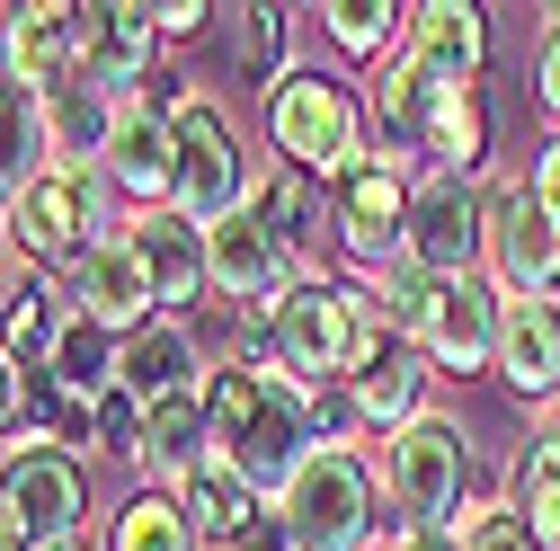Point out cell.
Masks as SVG:
<instances>
[{
    "label": "cell",
    "instance_id": "obj_34",
    "mask_svg": "<svg viewBox=\"0 0 560 551\" xmlns=\"http://www.w3.org/2000/svg\"><path fill=\"white\" fill-rule=\"evenodd\" d=\"M392 19H400L392 0H329V10H320V27H329L347 54H383V45H392Z\"/></svg>",
    "mask_w": 560,
    "mask_h": 551
},
{
    "label": "cell",
    "instance_id": "obj_33",
    "mask_svg": "<svg viewBox=\"0 0 560 551\" xmlns=\"http://www.w3.org/2000/svg\"><path fill=\"white\" fill-rule=\"evenodd\" d=\"M454 534H463V551H542V542H534V525H525L508 499L463 507V516H454Z\"/></svg>",
    "mask_w": 560,
    "mask_h": 551
},
{
    "label": "cell",
    "instance_id": "obj_26",
    "mask_svg": "<svg viewBox=\"0 0 560 551\" xmlns=\"http://www.w3.org/2000/svg\"><path fill=\"white\" fill-rule=\"evenodd\" d=\"M418 400H428V356H383L365 383H347V419H365V427H409V419H428V409H418Z\"/></svg>",
    "mask_w": 560,
    "mask_h": 551
},
{
    "label": "cell",
    "instance_id": "obj_17",
    "mask_svg": "<svg viewBox=\"0 0 560 551\" xmlns=\"http://www.w3.org/2000/svg\"><path fill=\"white\" fill-rule=\"evenodd\" d=\"M152 276H143V258H133V241L116 232V241H98L81 267H72V312L81 320H98V329H116V338H133V329H152Z\"/></svg>",
    "mask_w": 560,
    "mask_h": 551
},
{
    "label": "cell",
    "instance_id": "obj_20",
    "mask_svg": "<svg viewBox=\"0 0 560 551\" xmlns=\"http://www.w3.org/2000/svg\"><path fill=\"white\" fill-rule=\"evenodd\" d=\"M445 90H463V81H445V72H428L409 45L383 62V81H374V116H383V143L392 152H418L428 161V125H436V107H445Z\"/></svg>",
    "mask_w": 560,
    "mask_h": 551
},
{
    "label": "cell",
    "instance_id": "obj_22",
    "mask_svg": "<svg viewBox=\"0 0 560 551\" xmlns=\"http://www.w3.org/2000/svg\"><path fill=\"white\" fill-rule=\"evenodd\" d=\"M499 374H508V391H525V400H551V409H560V312H551V303H508V329H499Z\"/></svg>",
    "mask_w": 560,
    "mask_h": 551
},
{
    "label": "cell",
    "instance_id": "obj_4",
    "mask_svg": "<svg viewBox=\"0 0 560 551\" xmlns=\"http://www.w3.org/2000/svg\"><path fill=\"white\" fill-rule=\"evenodd\" d=\"M276 525L294 534V551H374V471L347 445H320L276 490Z\"/></svg>",
    "mask_w": 560,
    "mask_h": 551
},
{
    "label": "cell",
    "instance_id": "obj_45",
    "mask_svg": "<svg viewBox=\"0 0 560 551\" xmlns=\"http://www.w3.org/2000/svg\"><path fill=\"white\" fill-rule=\"evenodd\" d=\"M374 551H392V542H374Z\"/></svg>",
    "mask_w": 560,
    "mask_h": 551
},
{
    "label": "cell",
    "instance_id": "obj_40",
    "mask_svg": "<svg viewBox=\"0 0 560 551\" xmlns=\"http://www.w3.org/2000/svg\"><path fill=\"white\" fill-rule=\"evenodd\" d=\"M534 196H542V214H551V232H560V143L534 161Z\"/></svg>",
    "mask_w": 560,
    "mask_h": 551
},
{
    "label": "cell",
    "instance_id": "obj_37",
    "mask_svg": "<svg viewBox=\"0 0 560 551\" xmlns=\"http://www.w3.org/2000/svg\"><path fill=\"white\" fill-rule=\"evenodd\" d=\"M534 98L560 125V10H542V36H534Z\"/></svg>",
    "mask_w": 560,
    "mask_h": 551
},
{
    "label": "cell",
    "instance_id": "obj_32",
    "mask_svg": "<svg viewBox=\"0 0 560 551\" xmlns=\"http://www.w3.org/2000/svg\"><path fill=\"white\" fill-rule=\"evenodd\" d=\"M428 161L454 169V178H471V161H480V98L471 90H445V107L428 125Z\"/></svg>",
    "mask_w": 560,
    "mask_h": 551
},
{
    "label": "cell",
    "instance_id": "obj_6",
    "mask_svg": "<svg viewBox=\"0 0 560 551\" xmlns=\"http://www.w3.org/2000/svg\"><path fill=\"white\" fill-rule=\"evenodd\" d=\"M267 133H276V152H285L294 169H312V178H338L347 161L365 152L357 90H347L338 72H285L276 98H267Z\"/></svg>",
    "mask_w": 560,
    "mask_h": 551
},
{
    "label": "cell",
    "instance_id": "obj_44",
    "mask_svg": "<svg viewBox=\"0 0 560 551\" xmlns=\"http://www.w3.org/2000/svg\"><path fill=\"white\" fill-rule=\"evenodd\" d=\"M54 551H90V542H54Z\"/></svg>",
    "mask_w": 560,
    "mask_h": 551
},
{
    "label": "cell",
    "instance_id": "obj_30",
    "mask_svg": "<svg viewBox=\"0 0 560 551\" xmlns=\"http://www.w3.org/2000/svg\"><path fill=\"white\" fill-rule=\"evenodd\" d=\"M116 551H196V525L170 490H143L125 516H116Z\"/></svg>",
    "mask_w": 560,
    "mask_h": 551
},
{
    "label": "cell",
    "instance_id": "obj_15",
    "mask_svg": "<svg viewBox=\"0 0 560 551\" xmlns=\"http://www.w3.org/2000/svg\"><path fill=\"white\" fill-rule=\"evenodd\" d=\"M205 258H214V294H232L241 312H276L285 285H294V258L276 249V232L249 214V204H241L232 223L205 232Z\"/></svg>",
    "mask_w": 560,
    "mask_h": 551
},
{
    "label": "cell",
    "instance_id": "obj_28",
    "mask_svg": "<svg viewBox=\"0 0 560 551\" xmlns=\"http://www.w3.org/2000/svg\"><path fill=\"white\" fill-rule=\"evenodd\" d=\"M249 214L276 232V249L294 258V249L312 241V223H320V178H312V169H294V161H276V169L249 187Z\"/></svg>",
    "mask_w": 560,
    "mask_h": 551
},
{
    "label": "cell",
    "instance_id": "obj_23",
    "mask_svg": "<svg viewBox=\"0 0 560 551\" xmlns=\"http://www.w3.org/2000/svg\"><path fill=\"white\" fill-rule=\"evenodd\" d=\"M400 45L428 62V72H445V81H463V90H471L489 27H480V10H463V0H428V10H409V19H400Z\"/></svg>",
    "mask_w": 560,
    "mask_h": 551
},
{
    "label": "cell",
    "instance_id": "obj_11",
    "mask_svg": "<svg viewBox=\"0 0 560 551\" xmlns=\"http://www.w3.org/2000/svg\"><path fill=\"white\" fill-rule=\"evenodd\" d=\"M0 516H10L36 551L81 542V471H72V454H54V445L10 454L0 462Z\"/></svg>",
    "mask_w": 560,
    "mask_h": 551
},
{
    "label": "cell",
    "instance_id": "obj_1",
    "mask_svg": "<svg viewBox=\"0 0 560 551\" xmlns=\"http://www.w3.org/2000/svg\"><path fill=\"white\" fill-rule=\"evenodd\" d=\"M205 419H214V454L249 480V490H285V480L329 445L320 400L294 374H258V365H214Z\"/></svg>",
    "mask_w": 560,
    "mask_h": 551
},
{
    "label": "cell",
    "instance_id": "obj_29",
    "mask_svg": "<svg viewBox=\"0 0 560 551\" xmlns=\"http://www.w3.org/2000/svg\"><path fill=\"white\" fill-rule=\"evenodd\" d=\"M508 507L534 525L542 551H560V436H534V445L516 454V499H508Z\"/></svg>",
    "mask_w": 560,
    "mask_h": 551
},
{
    "label": "cell",
    "instance_id": "obj_12",
    "mask_svg": "<svg viewBox=\"0 0 560 551\" xmlns=\"http://www.w3.org/2000/svg\"><path fill=\"white\" fill-rule=\"evenodd\" d=\"M499 329H508V294L489 276H454V285H436V312L418 329V348L445 374H480V365H499Z\"/></svg>",
    "mask_w": 560,
    "mask_h": 551
},
{
    "label": "cell",
    "instance_id": "obj_18",
    "mask_svg": "<svg viewBox=\"0 0 560 551\" xmlns=\"http://www.w3.org/2000/svg\"><path fill=\"white\" fill-rule=\"evenodd\" d=\"M62 294H54V276L45 267H0V348H10V365L27 374V365H54V348H62Z\"/></svg>",
    "mask_w": 560,
    "mask_h": 551
},
{
    "label": "cell",
    "instance_id": "obj_13",
    "mask_svg": "<svg viewBox=\"0 0 560 551\" xmlns=\"http://www.w3.org/2000/svg\"><path fill=\"white\" fill-rule=\"evenodd\" d=\"M170 116H178L170 98H125V116H116V133H107V152H98L107 187H116V196H143V214H152V204H170V187H178Z\"/></svg>",
    "mask_w": 560,
    "mask_h": 551
},
{
    "label": "cell",
    "instance_id": "obj_46",
    "mask_svg": "<svg viewBox=\"0 0 560 551\" xmlns=\"http://www.w3.org/2000/svg\"><path fill=\"white\" fill-rule=\"evenodd\" d=\"M551 436H560V427H551Z\"/></svg>",
    "mask_w": 560,
    "mask_h": 551
},
{
    "label": "cell",
    "instance_id": "obj_36",
    "mask_svg": "<svg viewBox=\"0 0 560 551\" xmlns=\"http://www.w3.org/2000/svg\"><path fill=\"white\" fill-rule=\"evenodd\" d=\"M241 62H249V72H267V81H285V10H249Z\"/></svg>",
    "mask_w": 560,
    "mask_h": 551
},
{
    "label": "cell",
    "instance_id": "obj_38",
    "mask_svg": "<svg viewBox=\"0 0 560 551\" xmlns=\"http://www.w3.org/2000/svg\"><path fill=\"white\" fill-rule=\"evenodd\" d=\"M392 551H463V534H454V525H409V516H400V525H392Z\"/></svg>",
    "mask_w": 560,
    "mask_h": 551
},
{
    "label": "cell",
    "instance_id": "obj_14",
    "mask_svg": "<svg viewBox=\"0 0 560 551\" xmlns=\"http://www.w3.org/2000/svg\"><path fill=\"white\" fill-rule=\"evenodd\" d=\"M0 72L27 81L36 98H54L81 72V10L62 0H36V10H0Z\"/></svg>",
    "mask_w": 560,
    "mask_h": 551
},
{
    "label": "cell",
    "instance_id": "obj_16",
    "mask_svg": "<svg viewBox=\"0 0 560 551\" xmlns=\"http://www.w3.org/2000/svg\"><path fill=\"white\" fill-rule=\"evenodd\" d=\"M125 241H133V258H143L152 294H161L170 312H187L205 285H214V258H205V223H187L178 204H152V214H133V223H125Z\"/></svg>",
    "mask_w": 560,
    "mask_h": 551
},
{
    "label": "cell",
    "instance_id": "obj_42",
    "mask_svg": "<svg viewBox=\"0 0 560 551\" xmlns=\"http://www.w3.org/2000/svg\"><path fill=\"white\" fill-rule=\"evenodd\" d=\"M19 391H27V374L10 365V348H0V427H10V419H19Z\"/></svg>",
    "mask_w": 560,
    "mask_h": 551
},
{
    "label": "cell",
    "instance_id": "obj_10",
    "mask_svg": "<svg viewBox=\"0 0 560 551\" xmlns=\"http://www.w3.org/2000/svg\"><path fill=\"white\" fill-rule=\"evenodd\" d=\"M463 490H471V445H463V427L454 419H409L400 436H392V499H400V516L409 525H454V507H463Z\"/></svg>",
    "mask_w": 560,
    "mask_h": 551
},
{
    "label": "cell",
    "instance_id": "obj_8",
    "mask_svg": "<svg viewBox=\"0 0 560 551\" xmlns=\"http://www.w3.org/2000/svg\"><path fill=\"white\" fill-rule=\"evenodd\" d=\"M480 276L499 285L508 303H551L560 285V232L542 214L534 187H489V241H480Z\"/></svg>",
    "mask_w": 560,
    "mask_h": 551
},
{
    "label": "cell",
    "instance_id": "obj_21",
    "mask_svg": "<svg viewBox=\"0 0 560 551\" xmlns=\"http://www.w3.org/2000/svg\"><path fill=\"white\" fill-rule=\"evenodd\" d=\"M196 374H205V365H196V348H187V329H178V320L133 329V338H125V356H116V391H133L143 409L196 391Z\"/></svg>",
    "mask_w": 560,
    "mask_h": 551
},
{
    "label": "cell",
    "instance_id": "obj_24",
    "mask_svg": "<svg viewBox=\"0 0 560 551\" xmlns=\"http://www.w3.org/2000/svg\"><path fill=\"white\" fill-rule=\"evenodd\" d=\"M178 507H187V525H196V542H232V534H249L267 507H258V490L223 462V454H205L187 480H178Z\"/></svg>",
    "mask_w": 560,
    "mask_h": 551
},
{
    "label": "cell",
    "instance_id": "obj_43",
    "mask_svg": "<svg viewBox=\"0 0 560 551\" xmlns=\"http://www.w3.org/2000/svg\"><path fill=\"white\" fill-rule=\"evenodd\" d=\"M0 551H36V542H27V534H19L10 516H0Z\"/></svg>",
    "mask_w": 560,
    "mask_h": 551
},
{
    "label": "cell",
    "instance_id": "obj_39",
    "mask_svg": "<svg viewBox=\"0 0 560 551\" xmlns=\"http://www.w3.org/2000/svg\"><path fill=\"white\" fill-rule=\"evenodd\" d=\"M214 551H294V534L276 525V516H258L249 534H232V542H214Z\"/></svg>",
    "mask_w": 560,
    "mask_h": 551
},
{
    "label": "cell",
    "instance_id": "obj_41",
    "mask_svg": "<svg viewBox=\"0 0 560 551\" xmlns=\"http://www.w3.org/2000/svg\"><path fill=\"white\" fill-rule=\"evenodd\" d=\"M205 19H214V10H196V0H178V10H152V27H161V36H196Z\"/></svg>",
    "mask_w": 560,
    "mask_h": 551
},
{
    "label": "cell",
    "instance_id": "obj_31",
    "mask_svg": "<svg viewBox=\"0 0 560 551\" xmlns=\"http://www.w3.org/2000/svg\"><path fill=\"white\" fill-rule=\"evenodd\" d=\"M374 312H383V329H428V312H436V276L418 267V258H392L383 276H374Z\"/></svg>",
    "mask_w": 560,
    "mask_h": 551
},
{
    "label": "cell",
    "instance_id": "obj_27",
    "mask_svg": "<svg viewBox=\"0 0 560 551\" xmlns=\"http://www.w3.org/2000/svg\"><path fill=\"white\" fill-rule=\"evenodd\" d=\"M116 356H125V338L72 312V329H62V348H54V365H45V374H54L62 391H72V409H81V400L98 409V400L116 391Z\"/></svg>",
    "mask_w": 560,
    "mask_h": 551
},
{
    "label": "cell",
    "instance_id": "obj_5",
    "mask_svg": "<svg viewBox=\"0 0 560 551\" xmlns=\"http://www.w3.org/2000/svg\"><path fill=\"white\" fill-rule=\"evenodd\" d=\"M170 152H178V187H170V204L187 223H232L241 204H249V161H241V143H232V125H223V107L214 98H178V116H170Z\"/></svg>",
    "mask_w": 560,
    "mask_h": 551
},
{
    "label": "cell",
    "instance_id": "obj_25",
    "mask_svg": "<svg viewBox=\"0 0 560 551\" xmlns=\"http://www.w3.org/2000/svg\"><path fill=\"white\" fill-rule=\"evenodd\" d=\"M54 161V133H45V98L27 81L0 72V204H10L19 187H36Z\"/></svg>",
    "mask_w": 560,
    "mask_h": 551
},
{
    "label": "cell",
    "instance_id": "obj_19",
    "mask_svg": "<svg viewBox=\"0 0 560 551\" xmlns=\"http://www.w3.org/2000/svg\"><path fill=\"white\" fill-rule=\"evenodd\" d=\"M152 45H161V27H152V10H133V0L81 10V72H90L98 90H116V98H125L133 81H143Z\"/></svg>",
    "mask_w": 560,
    "mask_h": 551
},
{
    "label": "cell",
    "instance_id": "obj_3",
    "mask_svg": "<svg viewBox=\"0 0 560 551\" xmlns=\"http://www.w3.org/2000/svg\"><path fill=\"white\" fill-rule=\"evenodd\" d=\"M107 169L90 161V169H45L36 187H19L10 204H0V232H10V258L19 267H81L98 241H116V223H107Z\"/></svg>",
    "mask_w": 560,
    "mask_h": 551
},
{
    "label": "cell",
    "instance_id": "obj_9",
    "mask_svg": "<svg viewBox=\"0 0 560 551\" xmlns=\"http://www.w3.org/2000/svg\"><path fill=\"white\" fill-rule=\"evenodd\" d=\"M480 241H489V196L454 169H428V178H409V249L436 276V285H454V276H480Z\"/></svg>",
    "mask_w": 560,
    "mask_h": 551
},
{
    "label": "cell",
    "instance_id": "obj_2",
    "mask_svg": "<svg viewBox=\"0 0 560 551\" xmlns=\"http://www.w3.org/2000/svg\"><path fill=\"white\" fill-rule=\"evenodd\" d=\"M276 348H285V374L312 391V383H365L392 356V329L374 294L338 285V276H294L276 303Z\"/></svg>",
    "mask_w": 560,
    "mask_h": 551
},
{
    "label": "cell",
    "instance_id": "obj_7",
    "mask_svg": "<svg viewBox=\"0 0 560 551\" xmlns=\"http://www.w3.org/2000/svg\"><path fill=\"white\" fill-rule=\"evenodd\" d=\"M329 232H338V249L357 258V267H392L400 249H409V178H400V161L383 152H357L338 178H329Z\"/></svg>",
    "mask_w": 560,
    "mask_h": 551
},
{
    "label": "cell",
    "instance_id": "obj_35",
    "mask_svg": "<svg viewBox=\"0 0 560 551\" xmlns=\"http://www.w3.org/2000/svg\"><path fill=\"white\" fill-rule=\"evenodd\" d=\"M90 445H98V454H143V400H133V391H107V400L90 409Z\"/></svg>",
    "mask_w": 560,
    "mask_h": 551
}]
</instances>
